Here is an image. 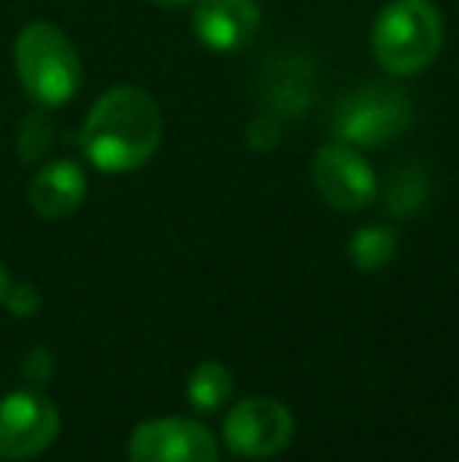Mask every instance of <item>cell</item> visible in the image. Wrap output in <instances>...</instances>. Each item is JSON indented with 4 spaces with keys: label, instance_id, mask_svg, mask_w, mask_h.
Listing matches in <instances>:
<instances>
[{
    "label": "cell",
    "instance_id": "obj_1",
    "mask_svg": "<svg viewBox=\"0 0 459 462\" xmlns=\"http://www.w3.org/2000/svg\"><path fill=\"white\" fill-rule=\"evenodd\" d=\"M164 135V120L145 88L116 86L88 110L82 126V152L98 171L129 173L154 158Z\"/></svg>",
    "mask_w": 459,
    "mask_h": 462
},
{
    "label": "cell",
    "instance_id": "obj_2",
    "mask_svg": "<svg viewBox=\"0 0 459 462\" xmlns=\"http://www.w3.org/2000/svg\"><path fill=\"white\" fill-rule=\"evenodd\" d=\"M19 86L41 107H60L73 101L82 86V63L73 42L54 23H29L13 48Z\"/></svg>",
    "mask_w": 459,
    "mask_h": 462
},
{
    "label": "cell",
    "instance_id": "obj_3",
    "mask_svg": "<svg viewBox=\"0 0 459 462\" xmlns=\"http://www.w3.org/2000/svg\"><path fill=\"white\" fill-rule=\"evenodd\" d=\"M444 44V19L428 0H393L374 19L372 48L390 76L422 73Z\"/></svg>",
    "mask_w": 459,
    "mask_h": 462
},
{
    "label": "cell",
    "instance_id": "obj_4",
    "mask_svg": "<svg viewBox=\"0 0 459 462\" xmlns=\"http://www.w3.org/2000/svg\"><path fill=\"white\" fill-rule=\"evenodd\" d=\"M409 97L393 86H362L349 92L331 114L334 142L353 148H378L409 126Z\"/></svg>",
    "mask_w": 459,
    "mask_h": 462
},
{
    "label": "cell",
    "instance_id": "obj_5",
    "mask_svg": "<svg viewBox=\"0 0 459 462\" xmlns=\"http://www.w3.org/2000/svg\"><path fill=\"white\" fill-rule=\"evenodd\" d=\"M60 431V412L38 390H16L0 400V459L41 457Z\"/></svg>",
    "mask_w": 459,
    "mask_h": 462
},
{
    "label": "cell",
    "instance_id": "obj_6",
    "mask_svg": "<svg viewBox=\"0 0 459 462\" xmlns=\"http://www.w3.org/2000/svg\"><path fill=\"white\" fill-rule=\"evenodd\" d=\"M224 440L236 457L268 459L293 440V412L268 396L243 400L224 419Z\"/></svg>",
    "mask_w": 459,
    "mask_h": 462
},
{
    "label": "cell",
    "instance_id": "obj_7",
    "mask_svg": "<svg viewBox=\"0 0 459 462\" xmlns=\"http://www.w3.org/2000/svg\"><path fill=\"white\" fill-rule=\"evenodd\" d=\"M312 183L337 211H362L378 195V180L368 161L344 142H327L312 161Z\"/></svg>",
    "mask_w": 459,
    "mask_h": 462
},
{
    "label": "cell",
    "instance_id": "obj_8",
    "mask_svg": "<svg viewBox=\"0 0 459 462\" xmlns=\"http://www.w3.org/2000/svg\"><path fill=\"white\" fill-rule=\"evenodd\" d=\"M129 462H217V440L192 419H151L129 438Z\"/></svg>",
    "mask_w": 459,
    "mask_h": 462
},
{
    "label": "cell",
    "instance_id": "obj_9",
    "mask_svg": "<svg viewBox=\"0 0 459 462\" xmlns=\"http://www.w3.org/2000/svg\"><path fill=\"white\" fill-rule=\"evenodd\" d=\"M192 25L205 48L217 54H236L255 42L262 29V10L255 0H196Z\"/></svg>",
    "mask_w": 459,
    "mask_h": 462
},
{
    "label": "cell",
    "instance_id": "obj_10",
    "mask_svg": "<svg viewBox=\"0 0 459 462\" xmlns=\"http://www.w3.org/2000/svg\"><path fill=\"white\" fill-rule=\"evenodd\" d=\"M258 97L274 116H299L315 101V67L299 54H274L258 73Z\"/></svg>",
    "mask_w": 459,
    "mask_h": 462
},
{
    "label": "cell",
    "instance_id": "obj_11",
    "mask_svg": "<svg viewBox=\"0 0 459 462\" xmlns=\"http://www.w3.org/2000/svg\"><path fill=\"white\" fill-rule=\"evenodd\" d=\"M86 199V173L73 161H54L41 167L29 183V201L41 217L63 220Z\"/></svg>",
    "mask_w": 459,
    "mask_h": 462
},
{
    "label": "cell",
    "instance_id": "obj_12",
    "mask_svg": "<svg viewBox=\"0 0 459 462\" xmlns=\"http://www.w3.org/2000/svg\"><path fill=\"white\" fill-rule=\"evenodd\" d=\"M425 199H428V173H425L418 164L399 167V171L390 177V183H387V195H384L387 211L399 220L422 211Z\"/></svg>",
    "mask_w": 459,
    "mask_h": 462
},
{
    "label": "cell",
    "instance_id": "obj_13",
    "mask_svg": "<svg viewBox=\"0 0 459 462\" xmlns=\"http://www.w3.org/2000/svg\"><path fill=\"white\" fill-rule=\"evenodd\" d=\"M233 393V374L221 362H202L186 381V396L198 412H211L221 402H227Z\"/></svg>",
    "mask_w": 459,
    "mask_h": 462
},
{
    "label": "cell",
    "instance_id": "obj_14",
    "mask_svg": "<svg viewBox=\"0 0 459 462\" xmlns=\"http://www.w3.org/2000/svg\"><path fill=\"white\" fill-rule=\"evenodd\" d=\"M349 255H353L355 268L381 271L397 255V233L387 230V226H365V230L355 233L353 243H349Z\"/></svg>",
    "mask_w": 459,
    "mask_h": 462
},
{
    "label": "cell",
    "instance_id": "obj_15",
    "mask_svg": "<svg viewBox=\"0 0 459 462\" xmlns=\"http://www.w3.org/2000/svg\"><path fill=\"white\" fill-rule=\"evenodd\" d=\"M245 139H249V148L255 152H274L283 139V129H280V116L274 114H262L249 123L245 129Z\"/></svg>",
    "mask_w": 459,
    "mask_h": 462
},
{
    "label": "cell",
    "instance_id": "obj_16",
    "mask_svg": "<svg viewBox=\"0 0 459 462\" xmlns=\"http://www.w3.org/2000/svg\"><path fill=\"white\" fill-rule=\"evenodd\" d=\"M48 148H50V123L44 120V116H29L23 135H19V152H23V158L35 161V158H41Z\"/></svg>",
    "mask_w": 459,
    "mask_h": 462
},
{
    "label": "cell",
    "instance_id": "obj_17",
    "mask_svg": "<svg viewBox=\"0 0 459 462\" xmlns=\"http://www.w3.org/2000/svg\"><path fill=\"white\" fill-rule=\"evenodd\" d=\"M4 302L10 305L13 315L29 318L32 311H38V305H41V299H38L35 286L25 283V286H10V290H6V296H4Z\"/></svg>",
    "mask_w": 459,
    "mask_h": 462
},
{
    "label": "cell",
    "instance_id": "obj_18",
    "mask_svg": "<svg viewBox=\"0 0 459 462\" xmlns=\"http://www.w3.org/2000/svg\"><path fill=\"white\" fill-rule=\"evenodd\" d=\"M23 368H25V377H29V381L41 383V381H48V377H50V368H54V359H50L48 349H32V353L25 356Z\"/></svg>",
    "mask_w": 459,
    "mask_h": 462
},
{
    "label": "cell",
    "instance_id": "obj_19",
    "mask_svg": "<svg viewBox=\"0 0 459 462\" xmlns=\"http://www.w3.org/2000/svg\"><path fill=\"white\" fill-rule=\"evenodd\" d=\"M154 6H164V10H183V6H192L196 0H148Z\"/></svg>",
    "mask_w": 459,
    "mask_h": 462
},
{
    "label": "cell",
    "instance_id": "obj_20",
    "mask_svg": "<svg viewBox=\"0 0 459 462\" xmlns=\"http://www.w3.org/2000/svg\"><path fill=\"white\" fill-rule=\"evenodd\" d=\"M6 290H10V280H6V271H4V268H0V302H4Z\"/></svg>",
    "mask_w": 459,
    "mask_h": 462
}]
</instances>
